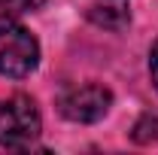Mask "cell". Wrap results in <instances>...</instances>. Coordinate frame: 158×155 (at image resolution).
I'll return each instance as SVG.
<instances>
[{
    "instance_id": "cell-1",
    "label": "cell",
    "mask_w": 158,
    "mask_h": 155,
    "mask_svg": "<svg viewBox=\"0 0 158 155\" xmlns=\"http://www.w3.org/2000/svg\"><path fill=\"white\" fill-rule=\"evenodd\" d=\"M40 64V43L19 24H0V76L24 79Z\"/></svg>"
},
{
    "instance_id": "cell-2",
    "label": "cell",
    "mask_w": 158,
    "mask_h": 155,
    "mask_svg": "<svg viewBox=\"0 0 158 155\" xmlns=\"http://www.w3.org/2000/svg\"><path fill=\"white\" fill-rule=\"evenodd\" d=\"M40 113L24 94L0 97V146H27L40 137Z\"/></svg>"
},
{
    "instance_id": "cell-3",
    "label": "cell",
    "mask_w": 158,
    "mask_h": 155,
    "mask_svg": "<svg viewBox=\"0 0 158 155\" xmlns=\"http://www.w3.org/2000/svg\"><path fill=\"white\" fill-rule=\"evenodd\" d=\"M110 103H113V94L110 88H103L98 82H85V85H76L70 91H64L61 97V116L70 119V122H79V125H91L110 113Z\"/></svg>"
},
{
    "instance_id": "cell-4",
    "label": "cell",
    "mask_w": 158,
    "mask_h": 155,
    "mask_svg": "<svg viewBox=\"0 0 158 155\" xmlns=\"http://www.w3.org/2000/svg\"><path fill=\"white\" fill-rule=\"evenodd\" d=\"M88 19L106 31H125L131 24V9L125 0H100L88 9Z\"/></svg>"
},
{
    "instance_id": "cell-5",
    "label": "cell",
    "mask_w": 158,
    "mask_h": 155,
    "mask_svg": "<svg viewBox=\"0 0 158 155\" xmlns=\"http://www.w3.org/2000/svg\"><path fill=\"white\" fill-rule=\"evenodd\" d=\"M134 140L137 143H158V116H143L134 125Z\"/></svg>"
},
{
    "instance_id": "cell-6",
    "label": "cell",
    "mask_w": 158,
    "mask_h": 155,
    "mask_svg": "<svg viewBox=\"0 0 158 155\" xmlns=\"http://www.w3.org/2000/svg\"><path fill=\"white\" fill-rule=\"evenodd\" d=\"M43 0H0V19H15L27 9H37Z\"/></svg>"
},
{
    "instance_id": "cell-7",
    "label": "cell",
    "mask_w": 158,
    "mask_h": 155,
    "mask_svg": "<svg viewBox=\"0 0 158 155\" xmlns=\"http://www.w3.org/2000/svg\"><path fill=\"white\" fill-rule=\"evenodd\" d=\"M149 73H152V82L158 88V43L152 46V55H149Z\"/></svg>"
}]
</instances>
